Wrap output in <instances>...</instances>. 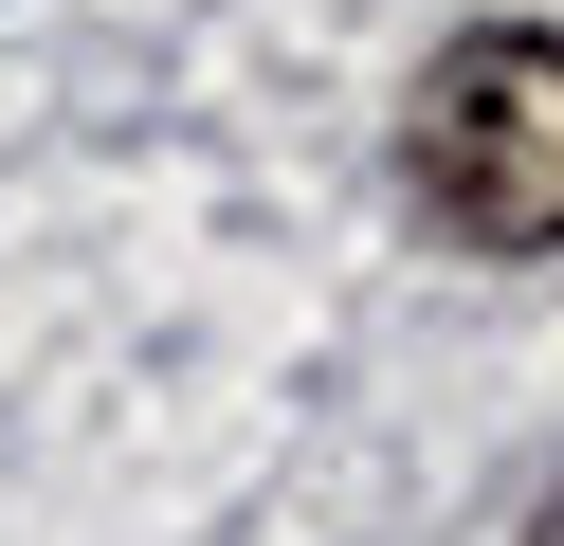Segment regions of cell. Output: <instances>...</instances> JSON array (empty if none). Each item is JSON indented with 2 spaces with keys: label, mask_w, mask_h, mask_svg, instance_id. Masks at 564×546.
I'll use <instances>...</instances> for the list:
<instances>
[{
  "label": "cell",
  "mask_w": 564,
  "mask_h": 546,
  "mask_svg": "<svg viewBox=\"0 0 564 546\" xmlns=\"http://www.w3.org/2000/svg\"><path fill=\"white\" fill-rule=\"evenodd\" d=\"M401 182L474 255H564V36L546 19L455 36L419 73V109H401Z\"/></svg>",
  "instance_id": "6da1fadb"
}]
</instances>
